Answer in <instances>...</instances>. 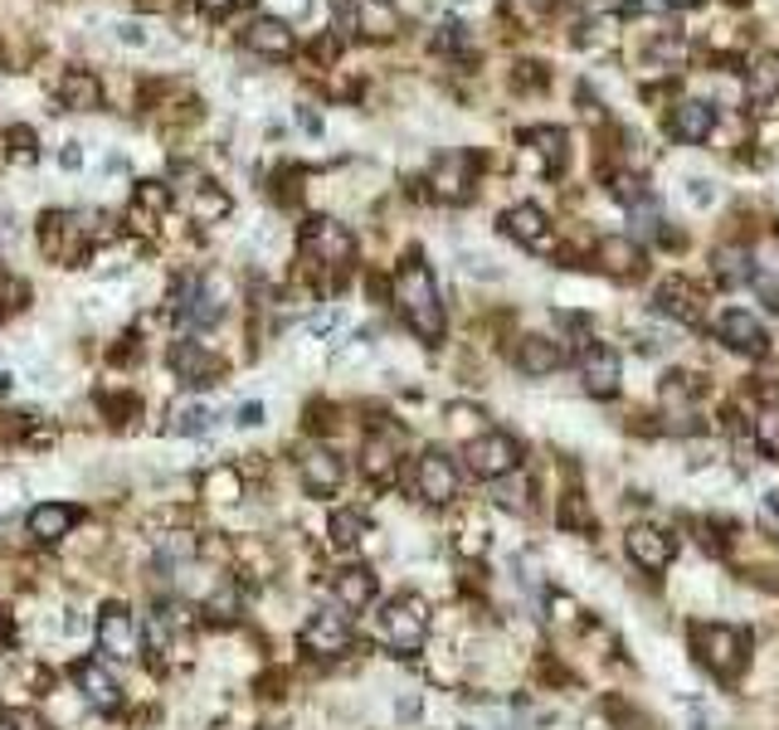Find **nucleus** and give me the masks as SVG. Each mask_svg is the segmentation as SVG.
<instances>
[{"label": "nucleus", "mask_w": 779, "mask_h": 730, "mask_svg": "<svg viewBox=\"0 0 779 730\" xmlns=\"http://www.w3.org/2000/svg\"><path fill=\"white\" fill-rule=\"evenodd\" d=\"M78 526V511L74 507H64V502H39L35 511H29V536L35 540H64L69 531Z\"/></svg>", "instance_id": "a211bd4d"}, {"label": "nucleus", "mask_w": 779, "mask_h": 730, "mask_svg": "<svg viewBox=\"0 0 779 730\" xmlns=\"http://www.w3.org/2000/svg\"><path fill=\"white\" fill-rule=\"evenodd\" d=\"M668 127H672V137L678 142H706L716 132V108L711 102H702V98H687V102H678V108L668 112Z\"/></svg>", "instance_id": "2eb2a0df"}, {"label": "nucleus", "mask_w": 779, "mask_h": 730, "mask_svg": "<svg viewBox=\"0 0 779 730\" xmlns=\"http://www.w3.org/2000/svg\"><path fill=\"white\" fill-rule=\"evenodd\" d=\"M526 142L536 146V156H541L546 171H560V166H565V132L560 127H536Z\"/></svg>", "instance_id": "a878e982"}, {"label": "nucleus", "mask_w": 779, "mask_h": 730, "mask_svg": "<svg viewBox=\"0 0 779 730\" xmlns=\"http://www.w3.org/2000/svg\"><path fill=\"white\" fill-rule=\"evenodd\" d=\"M303 254L317 258L321 268H346L351 264V234L331 219H312L303 229Z\"/></svg>", "instance_id": "6e6552de"}, {"label": "nucleus", "mask_w": 779, "mask_h": 730, "mask_svg": "<svg viewBox=\"0 0 779 730\" xmlns=\"http://www.w3.org/2000/svg\"><path fill=\"white\" fill-rule=\"evenodd\" d=\"M205 497H215V502H234L239 497V473L234 467H215V473L205 477Z\"/></svg>", "instance_id": "2f4dec72"}, {"label": "nucleus", "mask_w": 779, "mask_h": 730, "mask_svg": "<svg viewBox=\"0 0 779 730\" xmlns=\"http://www.w3.org/2000/svg\"><path fill=\"white\" fill-rule=\"evenodd\" d=\"M394 463H400V448H394L386 434H376V438L366 443V458H361V467H366L376 483H386V477L394 473Z\"/></svg>", "instance_id": "393cba45"}, {"label": "nucleus", "mask_w": 779, "mask_h": 730, "mask_svg": "<svg viewBox=\"0 0 779 730\" xmlns=\"http://www.w3.org/2000/svg\"><path fill=\"white\" fill-rule=\"evenodd\" d=\"M429 185L439 200H463V195L473 191V161H467V156H443V161L434 166Z\"/></svg>", "instance_id": "6ab92c4d"}, {"label": "nucleus", "mask_w": 779, "mask_h": 730, "mask_svg": "<svg viewBox=\"0 0 779 730\" xmlns=\"http://www.w3.org/2000/svg\"><path fill=\"white\" fill-rule=\"evenodd\" d=\"M331 594H337V609L361 613L370 599H376V575H370V570H361V565L337 570V580H331Z\"/></svg>", "instance_id": "f3484780"}, {"label": "nucleus", "mask_w": 779, "mask_h": 730, "mask_svg": "<svg viewBox=\"0 0 779 730\" xmlns=\"http://www.w3.org/2000/svg\"><path fill=\"white\" fill-rule=\"evenodd\" d=\"M215 419H220L215 410L185 404V410H175V424H171V429H175V434H205V429H215Z\"/></svg>", "instance_id": "7c9ffc66"}, {"label": "nucleus", "mask_w": 779, "mask_h": 730, "mask_svg": "<svg viewBox=\"0 0 779 730\" xmlns=\"http://www.w3.org/2000/svg\"><path fill=\"white\" fill-rule=\"evenodd\" d=\"M366 516H361V511H337V516H331V540H337V546H356L361 536H366Z\"/></svg>", "instance_id": "c756f323"}, {"label": "nucleus", "mask_w": 779, "mask_h": 730, "mask_svg": "<svg viewBox=\"0 0 779 730\" xmlns=\"http://www.w3.org/2000/svg\"><path fill=\"white\" fill-rule=\"evenodd\" d=\"M502 234L526 248H546V215L536 210V205H512V210L502 215Z\"/></svg>", "instance_id": "aec40b11"}, {"label": "nucleus", "mask_w": 779, "mask_h": 730, "mask_svg": "<svg viewBox=\"0 0 779 730\" xmlns=\"http://www.w3.org/2000/svg\"><path fill=\"white\" fill-rule=\"evenodd\" d=\"M303 648L312 657H341L351 648V613L346 609H317L303 629Z\"/></svg>", "instance_id": "39448f33"}, {"label": "nucleus", "mask_w": 779, "mask_h": 730, "mask_svg": "<svg viewBox=\"0 0 779 730\" xmlns=\"http://www.w3.org/2000/svg\"><path fill=\"white\" fill-rule=\"evenodd\" d=\"M692 643H697V657L721 677V682H731V677L745 667V653H751V633L731 629V623H697V629H692Z\"/></svg>", "instance_id": "f03ea898"}, {"label": "nucleus", "mask_w": 779, "mask_h": 730, "mask_svg": "<svg viewBox=\"0 0 779 730\" xmlns=\"http://www.w3.org/2000/svg\"><path fill=\"white\" fill-rule=\"evenodd\" d=\"M220 215H230V195L215 191V185H200L195 191V219H220Z\"/></svg>", "instance_id": "473e14b6"}, {"label": "nucleus", "mask_w": 779, "mask_h": 730, "mask_svg": "<svg viewBox=\"0 0 779 730\" xmlns=\"http://www.w3.org/2000/svg\"><path fill=\"white\" fill-rule=\"evenodd\" d=\"M560 526H570V531L595 526V516H589V507H585V497L580 492H565V502H560Z\"/></svg>", "instance_id": "72a5a7b5"}, {"label": "nucleus", "mask_w": 779, "mask_h": 730, "mask_svg": "<svg viewBox=\"0 0 779 730\" xmlns=\"http://www.w3.org/2000/svg\"><path fill=\"white\" fill-rule=\"evenodd\" d=\"M0 629H5V613H0Z\"/></svg>", "instance_id": "49530a36"}, {"label": "nucleus", "mask_w": 779, "mask_h": 730, "mask_svg": "<svg viewBox=\"0 0 779 730\" xmlns=\"http://www.w3.org/2000/svg\"><path fill=\"white\" fill-rule=\"evenodd\" d=\"M541 78H546L541 64H522V73H516V83H522V88H526V83H541Z\"/></svg>", "instance_id": "58836bf2"}, {"label": "nucleus", "mask_w": 779, "mask_h": 730, "mask_svg": "<svg viewBox=\"0 0 779 730\" xmlns=\"http://www.w3.org/2000/svg\"><path fill=\"white\" fill-rule=\"evenodd\" d=\"M64 102L69 108H93L98 102V78L93 73H64Z\"/></svg>", "instance_id": "c85d7f7f"}, {"label": "nucleus", "mask_w": 779, "mask_h": 730, "mask_svg": "<svg viewBox=\"0 0 779 730\" xmlns=\"http://www.w3.org/2000/svg\"><path fill=\"white\" fill-rule=\"evenodd\" d=\"M171 365L181 370L185 385H215V375H220V361L205 346H195V341H181V346L171 351Z\"/></svg>", "instance_id": "412c9836"}, {"label": "nucleus", "mask_w": 779, "mask_h": 730, "mask_svg": "<svg viewBox=\"0 0 779 730\" xmlns=\"http://www.w3.org/2000/svg\"><path fill=\"white\" fill-rule=\"evenodd\" d=\"M463 458H467V473L487 477V483H502V477H512L516 467H522V448L507 434H477L473 443L463 448Z\"/></svg>", "instance_id": "20e7f679"}, {"label": "nucleus", "mask_w": 779, "mask_h": 730, "mask_svg": "<svg viewBox=\"0 0 779 730\" xmlns=\"http://www.w3.org/2000/svg\"><path fill=\"white\" fill-rule=\"evenodd\" d=\"M394 302H400L404 321H410L424 341L443 337V302H439V288H434V273L419 258H410V264L394 273Z\"/></svg>", "instance_id": "f257e3e1"}, {"label": "nucleus", "mask_w": 779, "mask_h": 730, "mask_svg": "<svg viewBox=\"0 0 779 730\" xmlns=\"http://www.w3.org/2000/svg\"><path fill=\"white\" fill-rule=\"evenodd\" d=\"M15 297H20V283L5 273V268H0V302H5V307H15Z\"/></svg>", "instance_id": "e433bc0d"}, {"label": "nucleus", "mask_w": 779, "mask_h": 730, "mask_svg": "<svg viewBox=\"0 0 779 730\" xmlns=\"http://www.w3.org/2000/svg\"><path fill=\"white\" fill-rule=\"evenodd\" d=\"M619 351L605 346V341H595V346L580 351V380H585L589 394H599V400H609V394H619Z\"/></svg>", "instance_id": "9d476101"}, {"label": "nucleus", "mask_w": 779, "mask_h": 730, "mask_svg": "<svg viewBox=\"0 0 779 730\" xmlns=\"http://www.w3.org/2000/svg\"><path fill=\"white\" fill-rule=\"evenodd\" d=\"M137 200H142V205H147V210H166V205H171V195H166V191H161V185H156V181H151V185H142V195H137Z\"/></svg>", "instance_id": "c9c22d12"}, {"label": "nucleus", "mask_w": 779, "mask_h": 730, "mask_svg": "<svg viewBox=\"0 0 779 730\" xmlns=\"http://www.w3.org/2000/svg\"><path fill=\"white\" fill-rule=\"evenodd\" d=\"M765 507H770V511H779V492H770V497H765Z\"/></svg>", "instance_id": "c03bdc74"}, {"label": "nucleus", "mask_w": 779, "mask_h": 730, "mask_svg": "<svg viewBox=\"0 0 779 730\" xmlns=\"http://www.w3.org/2000/svg\"><path fill=\"white\" fill-rule=\"evenodd\" d=\"M74 682H78L83 702L98 706V711H112V706L122 702V686H118V677H112V667L102 662V657H88V662H78V667H74Z\"/></svg>", "instance_id": "f8f14e48"}, {"label": "nucleus", "mask_w": 779, "mask_h": 730, "mask_svg": "<svg viewBox=\"0 0 779 730\" xmlns=\"http://www.w3.org/2000/svg\"><path fill=\"white\" fill-rule=\"evenodd\" d=\"M497 507L526 511V507H532V502H526V487H522V483H507V477H502V487H497Z\"/></svg>", "instance_id": "f704fd0d"}, {"label": "nucleus", "mask_w": 779, "mask_h": 730, "mask_svg": "<svg viewBox=\"0 0 779 730\" xmlns=\"http://www.w3.org/2000/svg\"><path fill=\"white\" fill-rule=\"evenodd\" d=\"M380 643L394 653H414L424 638H429V609H424V599H414V594H400V599L386 604V613H380Z\"/></svg>", "instance_id": "7ed1b4c3"}, {"label": "nucleus", "mask_w": 779, "mask_h": 730, "mask_svg": "<svg viewBox=\"0 0 779 730\" xmlns=\"http://www.w3.org/2000/svg\"><path fill=\"white\" fill-rule=\"evenodd\" d=\"M516 365H522L526 375H550L565 365V351H560V341L550 337H526L522 346H516Z\"/></svg>", "instance_id": "5701e85b"}, {"label": "nucleus", "mask_w": 779, "mask_h": 730, "mask_svg": "<svg viewBox=\"0 0 779 730\" xmlns=\"http://www.w3.org/2000/svg\"><path fill=\"white\" fill-rule=\"evenodd\" d=\"M0 730H35L25 716H0Z\"/></svg>", "instance_id": "ea45409f"}, {"label": "nucleus", "mask_w": 779, "mask_h": 730, "mask_svg": "<svg viewBox=\"0 0 779 730\" xmlns=\"http://www.w3.org/2000/svg\"><path fill=\"white\" fill-rule=\"evenodd\" d=\"M200 5H205V10H215V15H220V10H230L234 0H200Z\"/></svg>", "instance_id": "79ce46f5"}, {"label": "nucleus", "mask_w": 779, "mask_h": 730, "mask_svg": "<svg viewBox=\"0 0 779 730\" xmlns=\"http://www.w3.org/2000/svg\"><path fill=\"white\" fill-rule=\"evenodd\" d=\"M248 49L254 54H268V59H288L293 54V29H288V20L278 15H258L254 25H248Z\"/></svg>", "instance_id": "dca6fc26"}, {"label": "nucleus", "mask_w": 779, "mask_h": 730, "mask_svg": "<svg viewBox=\"0 0 779 730\" xmlns=\"http://www.w3.org/2000/svg\"><path fill=\"white\" fill-rule=\"evenodd\" d=\"M702 307H706V302L697 297V288L682 283V278H668V283L658 288V312H668V317H678V321H702Z\"/></svg>", "instance_id": "4be33fe9"}, {"label": "nucleus", "mask_w": 779, "mask_h": 730, "mask_svg": "<svg viewBox=\"0 0 779 730\" xmlns=\"http://www.w3.org/2000/svg\"><path fill=\"white\" fill-rule=\"evenodd\" d=\"M721 341L731 351H741V356H765L770 351V337H765V327L751 317V312H741V307H731L721 317Z\"/></svg>", "instance_id": "4468645a"}, {"label": "nucleus", "mask_w": 779, "mask_h": 730, "mask_svg": "<svg viewBox=\"0 0 779 730\" xmlns=\"http://www.w3.org/2000/svg\"><path fill=\"white\" fill-rule=\"evenodd\" d=\"M239 424H248V429L264 424V404H244V410H239Z\"/></svg>", "instance_id": "4c0bfd02"}, {"label": "nucleus", "mask_w": 779, "mask_h": 730, "mask_svg": "<svg viewBox=\"0 0 779 730\" xmlns=\"http://www.w3.org/2000/svg\"><path fill=\"white\" fill-rule=\"evenodd\" d=\"M283 10H293V15H303V10H307V0H283Z\"/></svg>", "instance_id": "37998d69"}, {"label": "nucleus", "mask_w": 779, "mask_h": 730, "mask_svg": "<svg viewBox=\"0 0 779 730\" xmlns=\"http://www.w3.org/2000/svg\"><path fill=\"white\" fill-rule=\"evenodd\" d=\"M380 5H390V0H380Z\"/></svg>", "instance_id": "de8ad7c7"}, {"label": "nucleus", "mask_w": 779, "mask_h": 730, "mask_svg": "<svg viewBox=\"0 0 779 730\" xmlns=\"http://www.w3.org/2000/svg\"><path fill=\"white\" fill-rule=\"evenodd\" d=\"M414 492L429 507H449L459 497V467H453L449 453H424L419 467H414Z\"/></svg>", "instance_id": "423d86ee"}, {"label": "nucleus", "mask_w": 779, "mask_h": 730, "mask_svg": "<svg viewBox=\"0 0 779 730\" xmlns=\"http://www.w3.org/2000/svg\"><path fill=\"white\" fill-rule=\"evenodd\" d=\"M692 200L706 205V200H711V185H706V181H692Z\"/></svg>", "instance_id": "a19ab883"}, {"label": "nucleus", "mask_w": 779, "mask_h": 730, "mask_svg": "<svg viewBox=\"0 0 779 730\" xmlns=\"http://www.w3.org/2000/svg\"><path fill=\"white\" fill-rule=\"evenodd\" d=\"M297 477H303V487L312 497H331L341 487V477H346V467H341V458L331 453V448L312 443L297 453Z\"/></svg>", "instance_id": "1a4fd4ad"}, {"label": "nucleus", "mask_w": 779, "mask_h": 730, "mask_svg": "<svg viewBox=\"0 0 779 730\" xmlns=\"http://www.w3.org/2000/svg\"><path fill=\"white\" fill-rule=\"evenodd\" d=\"M751 93L755 98H779V54H760L751 64Z\"/></svg>", "instance_id": "cd10ccee"}, {"label": "nucleus", "mask_w": 779, "mask_h": 730, "mask_svg": "<svg viewBox=\"0 0 779 730\" xmlns=\"http://www.w3.org/2000/svg\"><path fill=\"white\" fill-rule=\"evenodd\" d=\"M623 546H629L633 565H643V570H662V565H672V556H678V540H672V531H662V526H633L629 536H623Z\"/></svg>", "instance_id": "9b49d317"}, {"label": "nucleus", "mask_w": 779, "mask_h": 730, "mask_svg": "<svg viewBox=\"0 0 779 730\" xmlns=\"http://www.w3.org/2000/svg\"><path fill=\"white\" fill-rule=\"evenodd\" d=\"M716 278H721L726 288L751 283V254H745V248H721V254H716Z\"/></svg>", "instance_id": "bb28decb"}, {"label": "nucleus", "mask_w": 779, "mask_h": 730, "mask_svg": "<svg viewBox=\"0 0 779 730\" xmlns=\"http://www.w3.org/2000/svg\"><path fill=\"white\" fill-rule=\"evenodd\" d=\"M775 254H779V234H775Z\"/></svg>", "instance_id": "a18cd8bd"}, {"label": "nucleus", "mask_w": 779, "mask_h": 730, "mask_svg": "<svg viewBox=\"0 0 779 730\" xmlns=\"http://www.w3.org/2000/svg\"><path fill=\"white\" fill-rule=\"evenodd\" d=\"M599 264H605L609 273H619V278H638V273H643L638 244H633V239H619V234L599 244Z\"/></svg>", "instance_id": "b1692460"}, {"label": "nucleus", "mask_w": 779, "mask_h": 730, "mask_svg": "<svg viewBox=\"0 0 779 730\" xmlns=\"http://www.w3.org/2000/svg\"><path fill=\"white\" fill-rule=\"evenodd\" d=\"M224 317V288L220 278H200V283L185 288V307H181V321L185 327H210V321Z\"/></svg>", "instance_id": "ddd939ff"}, {"label": "nucleus", "mask_w": 779, "mask_h": 730, "mask_svg": "<svg viewBox=\"0 0 779 730\" xmlns=\"http://www.w3.org/2000/svg\"><path fill=\"white\" fill-rule=\"evenodd\" d=\"M98 648L108 653V657H118V662L137 657L142 633H137V619H132L122 604H108V609L98 613Z\"/></svg>", "instance_id": "0eeeda50"}]
</instances>
